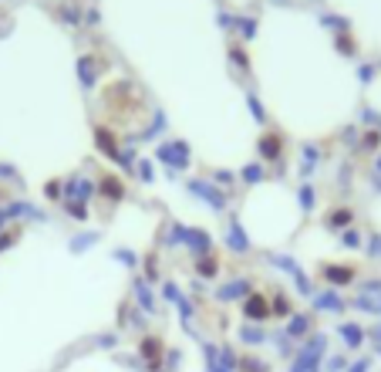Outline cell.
I'll list each match as a JSON object with an SVG mask.
<instances>
[{
	"instance_id": "obj_16",
	"label": "cell",
	"mask_w": 381,
	"mask_h": 372,
	"mask_svg": "<svg viewBox=\"0 0 381 372\" xmlns=\"http://www.w3.org/2000/svg\"><path fill=\"white\" fill-rule=\"evenodd\" d=\"M294 342H304L307 335L314 332V322H310V315H304V312H294L290 318H287V329H284Z\"/></svg>"
},
{
	"instance_id": "obj_14",
	"label": "cell",
	"mask_w": 381,
	"mask_h": 372,
	"mask_svg": "<svg viewBox=\"0 0 381 372\" xmlns=\"http://www.w3.org/2000/svg\"><path fill=\"white\" fill-rule=\"evenodd\" d=\"M132 288H135V298H138V312H145V315H159V305H155V294H152V288H149V281L138 275L132 281Z\"/></svg>"
},
{
	"instance_id": "obj_45",
	"label": "cell",
	"mask_w": 381,
	"mask_h": 372,
	"mask_svg": "<svg viewBox=\"0 0 381 372\" xmlns=\"http://www.w3.org/2000/svg\"><path fill=\"white\" fill-rule=\"evenodd\" d=\"M145 281H159V261H155V254L145 257Z\"/></svg>"
},
{
	"instance_id": "obj_39",
	"label": "cell",
	"mask_w": 381,
	"mask_h": 372,
	"mask_svg": "<svg viewBox=\"0 0 381 372\" xmlns=\"http://www.w3.org/2000/svg\"><path fill=\"white\" fill-rule=\"evenodd\" d=\"M233 27L240 31V38H243V41H250L253 34H257V20H253V18H240L236 24H233Z\"/></svg>"
},
{
	"instance_id": "obj_2",
	"label": "cell",
	"mask_w": 381,
	"mask_h": 372,
	"mask_svg": "<svg viewBox=\"0 0 381 372\" xmlns=\"http://www.w3.org/2000/svg\"><path fill=\"white\" fill-rule=\"evenodd\" d=\"M155 159L172 170V173H182L186 166H189V142H182V139H162L159 146H155Z\"/></svg>"
},
{
	"instance_id": "obj_33",
	"label": "cell",
	"mask_w": 381,
	"mask_h": 372,
	"mask_svg": "<svg viewBox=\"0 0 381 372\" xmlns=\"http://www.w3.org/2000/svg\"><path fill=\"white\" fill-rule=\"evenodd\" d=\"M297 196H301V210L310 214V210H314V203H317V190H314L310 183H304V186L297 190Z\"/></svg>"
},
{
	"instance_id": "obj_25",
	"label": "cell",
	"mask_w": 381,
	"mask_h": 372,
	"mask_svg": "<svg viewBox=\"0 0 381 372\" xmlns=\"http://www.w3.org/2000/svg\"><path fill=\"white\" fill-rule=\"evenodd\" d=\"M192 268H196V275H199V277H206V281H210V277L220 275V257H216V254L199 257V261H192Z\"/></svg>"
},
{
	"instance_id": "obj_24",
	"label": "cell",
	"mask_w": 381,
	"mask_h": 372,
	"mask_svg": "<svg viewBox=\"0 0 381 372\" xmlns=\"http://www.w3.org/2000/svg\"><path fill=\"white\" fill-rule=\"evenodd\" d=\"M351 308H354V312H361V315H378V318H381V301H378V298H371V294L358 291V298L351 301Z\"/></svg>"
},
{
	"instance_id": "obj_53",
	"label": "cell",
	"mask_w": 381,
	"mask_h": 372,
	"mask_svg": "<svg viewBox=\"0 0 381 372\" xmlns=\"http://www.w3.org/2000/svg\"><path fill=\"white\" fill-rule=\"evenodd\" d=\"M364 122H368V125H381V118L375 109H364Z\"/></svg>"
},
{
	"instance_id": "obj_47",
	"label": "cell",
	"mask_w": 381,
	"mask_h": 372,
	"mask_svg": "<svg viewBox=\"0 0 381 372\" xmlns=\"http://www.w3.org/2000/svg\"><path fill=\"white\" fill-rule=\"evenodd\" d=\"M347 366H351V359H344V355H334V359L327 362V369H324V372H344Z\"/></svg>"
},
{
	"instance_id": "obj_50",
	"label": "cell",
	"mask_w": 381,
	"mask_h": 372,
	"mask_svg": "<svg viewBox=\"0 0 381 372\" xmlns=\"http://www.w3.org/2000/svg\"><path fill=\"white\" fill-rule=\"evenodd\" d=\"M210 179L220 186V190H223V186H233V177H229V173H223V170H220V173H213Z\"/></svg>"
},
{
	"instance_id": "obj_44",
	"label": "cell",
	"mask_w": 381,
	"mask_h": 372,
	"mask_svg": "<svg viewBox=\"0 0 381 372\" xmlns=\"http://www.w3.org/2000/svg\"><path fill=\"white\" fill-rule=\"evenodd\" d=\"M44 193H48V200H64V183H61V179H51V183L44 186Z\"/></svg>"
},
{
	"instance_id": "obj_46",
	"label": "cell",
	"mask_w": 381,
	"mask_h": 372,
	"mask_svg": "<svg viewBox=\"0 0 381 372\" xmlns=\"http://www.w3.org/2000/svg\"><path fill=\"white\" fill-rule=\"evenodd\" d=\"M375 75H378V64H361V68H358V78H361V85H371V81H375Z\"/></svg>"
},
{
	"instance_id": "obj_56",
	"label": "cell",
	"mask_w": 381,
	"mask_h": 372,
	"mask_svg": "<svg viewBox=\"0 0 381 372\" xmlns=\"http://www.w3.org/2000/svg\"><path fill=\"white\" fill-rule=\"evenodd\" d=\"M375 173H378V177H381V156H378V163H375Z\"/></svg>"
},
{
	"instance_id": "obj_40",
	"label": "cell",
	"mask_w": 381,
	"mask_h": 372,
	"mask_svg": "<svg viewBox=\"0 0 381 372\" xmlns=\"http://www.w3.org/2000/svg\"><path fill=\"white\" fill-rule=\"evenodd\" d=\"M338 51H341L344 58H354L358 55V44L351 41V34H338Z\"/></svg>"
},
{
	"instance_id": "obj_19",
	"label": "cell",
	"mask_w": 381,
	"mask_h": 372,
	"mask_svg": "<svg viewBox=\"0 0 381 372\" xmlns=\"http://www.w3.org/2000/svg\"><path fill=\"white\" fill-rule=\"evenodd\" d=\"M98 193L105 196V200H112V203H118V200H125V183H122V177H115V173H105V177L98 179Z\"/></svg>"
},
{
	"instance_id": "obj_1",
	"label": "cell",
	"mask_w": 381,
	"mask_h": 372,
	"mask_svg": "<svg viewBox=\"0 0 381 372\" xmlns=\"http://www.w3.org/2000/svg\"><path fill=\"white\" fill-rule=\"evenodd\" d=\"M327 355V335L324 332H310L301 342V349L290 362V372H324L321 369V359Z\"/></svg>"
},
{
	"instance_id": "obj_5",
	"label": "cell",
	"mask_w": 381,
	"mask_h": 372,
	"mask_svg": "<svg viewBox=\"0 0 381 372\" xmlns=\"http://www.w3.org/2000/svg\"><path fill=\"white\" fill-rule=\"evenodd\" d=\"M240 308H243V318L253 322V325H264V322L273 318V312H270V298H264V294H257V291H250L247 298L240 301Z\"/></svg>"
},
{
	"instance_id": "obj_26",
	"label": "cell",
	"mask_w": 381,
	"mask_h": 372,
	"mask_svg": "<svg viewBox=\"0 0 381 372\" xmlns=\"http://www.w3.org/2000/svg\"><path fill=\"white\" fill-rule=\"evenodd\" d=\"M240 179H243L247 186H257V183H264V179H267V170H264V163H247V166L240 170Z\"/></svg>"
},
{
	"instance_id": "obj_27",
	"label": "cell",
	"mask_w": 381,
	"mask_h": 372,
	"mask_svg": "<svg viewBox=\"0 0 381 372\" xmlns=\"http://www.w3.org/2000/svg\"><path fill=\"white\" fill-rule=\"evenodd\" d=\"M98 240H101V234H98V230H88V234H78V237H71V244H68V247H71L75 254H85L88 247H95Z\"/></svg>"
},
{
	"instance_id": "obj_4",
	"label": "cell",
	"mask_w": 381,
	"mask_h": 372,
	"mask_svg": "<svg viewBox=\"0 0 381 372\" xmlns=\"http://www.w3.org/2000/svg\"><path fill=\"white\" fill-rule=\"evenodd\" d=\"M44 220V214H41L38 207L31 203V200H7L3 207H0V230L10 223V220Z\"/></svg>"
},
{
	"instance_id": "obj_10",
	"label": "cell",
	"mask_w": 381,
	"mask_h": 372,
	"mask_svg": "<svg viewBox=\"0 0 381 372\" xmlns=\"http://www.w3.org/2000/svg\"><path fill=\"white\" fill-rule=\"evenodd\" d=\"M321 275L331 288H344V284H354L358 281V268L354 264H324Z\"/></svg>"
},
{
	"instance_id": "obj_29",
	"label": "cell",
	"mask_w": 381,
	"mask_h": 372,
	"mask_svg": "<svg viewBox=\"0 0 381 372\" xmlns=\"http://www.w3.org/2000/svg\"><path fill=\"white\" fill-rule=\"evenodd\" d=\"M267 261L273 264V268H280V271H290V277L304 271V268H297V261H294V257H287V254H267Z\"/></svg>"
},
{
	"instance_id": "obj_12",
	"label": "cell",
	"mask_w": 381,
	"mask_h": 372,
	"mask_svg": "<svg viewBox=\"0 0 381 372\" xmlns=\"http://www.w3.org/2000/svg\"><path fill=\"white\" fill-rule=\"evenodd\" d=\"M95 146L101 156H108L112 163H122V146H118V136L105 125H95Z\"/></svg>"
},
{
	"instance_id": "obj_54",
	"label": "cell",
	"mask_w": 381,
	"mask_h": 372,
	"mask_svg": "<svg viewBox=\"0 0 381 372\" xmlns=\"http://www.w3.org/2000/svg\"><path fill=\"white\" fill-rule=\"evenodd\" d=\"M0 179H17V173H14V166H0Z\"/></svg>"
},
{
	"instance_id": "obj_42",
	"label": "cell",
	"mask_w": 381,
	"mask_h": 372,
	"mask_svg": "<svg viewBox=\"0 0 381 372\" xmlns=\"http://www.w3.org/2000/svg\"><path fill=\"white\" fill-rule=\"evenodd\" d=\"M364 251H368V257H375V261H378V257H381V234L368 237V240H364Z\"/></svg>"
},
{
	"instance_id": "obj_15",
	"label": "cell",
	"mask_w": 381,
	"mask_h": 372,
	"mask_svg": "<svg viewBox=\"0 0 381 372\" xmlns=\"http://www.w3.org/2000/svg\"><path fill=\"white\" fill-rule=\"evenodd\" d=\"M186 247L192 251V261H199V257H210L213 254V237L206 230H196L189 227V234H186Z\"/></svg>"
},
{
	"instance_id": "obj_7",
	"label": "cell",
	"mask_w": 381,
	"mask_h": 372,
	"mask_svg": "<svg viewBox=\"0 0 381 372\" xmlns=\"http://www.w3.org/2000/svg\"><path fill=\"white\" fill-rule=\"evenodd\" d=\"M138 355L145 359V369L159 372L162 359H166V345H162V338H159V335H142V338H138Z\"/></svg>"
},
{
	"instance_id": "obj_48",
	"label": "cell",
	"mask_w": 381,
	"mask_h": 372,
	"mask_svg": "<svg viewBox=\"0 0 381 372\" xmlns=\"http://www.w3.org/2000/svg\"><path fill=\"white\" fill-rule=\"evenodd\" d=\"M344 372H371V359H368V355H361V359H354V362H351Z\"/></svg>"
},
{
	"instance_id": "obj_30",
	"label": "cell",
	"mask_w": 381,
	"mask_h": 372,
	"mask_svg": "<svg viewBox=\"0 0 381 372\" xmlns=\"http://www.w3.org/2000/svg\"><path fill=\"white\" fill-rule=\"evenodd\" d=\"M240 372H270V362L260 355H240Z\"/></svg>"
},
{
	"instance_id": "obj_13",
	"label": "cell",
	"mask_w": 381,
	"mask_h": 372,
	"mask_svg": "<svg viewBox=\"0 0 381 372\" xmlns=\"http://www.w3.org/2000/svg\"><path fill=\"white\" fill-rule=\"evenodd\" d=\"M257 153H260V163H277L284 156V136L280 132H264L260 142H257Z\"/></svg>"
},
{
	"instance_id": "obj_20",
	"label": "cell",
	"mask_w": 381,
	"mask_h": 372,
	"mask_svg": "<svg viewBox=\"0 0 381 372\" xmlns=\"http://www.w3.org/2000/svg\"><path fill=\"white\" fill-rule=\"evenodd\" d=\"M338 335H341L344 349H361L364 342H368V332H364L358 322H344L341 329H338Z\"/></svg>"
},
{
	"instance_id": "obj_8",
	"label": "cell",
	"mask_w": 381,
	"mask_h": 372,
	"mask_svg": "<svg viewBox=\"0 0 381 372\" xmlns=\"http://www.w3.org/2000/svg\"><path fill=\"white\" fill-rule=\"evenodd\" d=\"M162 298L166 301H172L175 308H179V318H182V329L192 335V305H189V298L179 291V284H172V281H166L162 284Z\"/></svg>"
},
{
	"instance_id": "obj_37",
	"label": "cell",
	"mask_w": 381,
	"mask_h": 372,
	"mask_svg": "<svg viewBox=\"0 0 381 372\" xmlns=\"http://www.w3.org/2000/svg\"><path fill=\"white\" fill-rule=\"evenodd\" d=\"M186 234H189V227H182V223H172L169 237H166V247H175V244H186Z\"/></svg>"
},
{
	"instance_id": "obj_28",
	"label": "cell",
	"mask_w": 381,
	"mask_h": 372,
	"mask_svg": "<svg viewBox=\"0 0 381 372\" xmlns=\"http://www.w3.org/2000/svg\"><path fill=\"white\" fill-rule=\"evenodd\" d=\"M270 312H273V318H290V315H294V305H290V298H287V294H273V298H270Z\"/></svg>"
},
{
	"instance_id": "obj_21",
	"label": "cell",
	"mask_w": 381,
	"mask_h": 372,
	"mask_svg": "<svg viewBox=\"0 0 381 372\" xmlns=\"http://www.w3.org/2000/svg\"><path fill=\"white\" fill-rule=\"evenodd\" d=\"M327 230H347V227H354V210L351 207H334V210H327Z\"/></svg>"
},
{
	"instance_id": "obj_3",
	"label": "cell",
	"mask_w": 381,
	"mask_h": 372,
	"mask_svg": "<svg viewBox=\"0 0 381 372\" xmlns=\"http://www.w3.org/2000/svg\"><path fill=\"white\" fill-rule=\"evenodd\" d=\"M186 186H189L192 196H199V200H203L210 210H216V214H223V210L229 207V200H227L229 193H227V190H220L213 179H189Z\"/></svg>"
},
{
	"instance_id": "obj_18",
	"label": "cell",
	"mask_w": 381,
	"mask_h": 372,
	"mask_svg": "<svg viewBox=\"0 0 381 372\" xmlns=\"http://www.w3.org/2000/svg\"><path fill=\"white\" fill-rule=\"evenodd\" d=\"M78 81H81L88 92L98 85V58L95 55H81V58H78Z\"/></svg>"
},
{
	"instance_id": "obj_23",
	"label": "cell",
	"mask_w": 381,
	"mask_h": 372,
	"mask_svg": "<svg viewBox=\"0 0 381 372\" xmlns=\"http://www.w3.org/2000/svg\"><path fill=\"white\" fill-rule=\"evenodd\" d=\"M270 335L260 329V325H253V322H243V329H240V342H247V345H264Z\"/></svg>"
},
{
	"instance_id": "obj_17",
	"label": "cell",
	"mask_w": 381,
	"mask_h": 372,
	"mask_svg": "<svg viewBox=\"0 0 381 372\" xmlns=\"http://www.w3.org/2000/svg\"><path fill=\"white\" fill-rule=\"evenodd\" d=\"M227 247L233 251V254H247L250 251V237H247V230H243V223L233 216L229 220V230H227Z\"/></svg>"
},
{
	"instance_id": "obj_34",
	"label": "cell",
	"mask_w": 381,
	"mask_h": 372,
	"mask_svg": "<svg viewBox=\"0 0 381 372\" xmlns=\"http://www.w3.org/2000/svg\"><path fill=\"white\" fill-rule=\"evenodd\" d=\"M61 203H64V210L75 216V220L88 223V203H78V200H61Z\"/></svg>"
},
{
	"instance_id": "obj_52",
	"label": "cell",
	"mask_w": 381,
	"mask_h": 372,
	"mask_svg": "<svg viewBox=\"0 0 381 372\" xmlns=\"http://www.w3.org/2000/svg\"><path fill=\"white\" fill-rule=\"evenodd\" d=\"M17 230H10V234H7V237H0V254H3V251H7V247H10V244H14V240H17Z\"/></svg>"
},
{
	"instance_id": "obj_51",
	"label": "cell",
	"mask_w": 381,
	"mask_h": 372,
	"mask_svg": "<svg viewBox=\"0 0 381 372\" xmlns=\"http://www.w3.org/2000/svg\"><path fill=\"white\" fill-rule=\"evenodd\" d=\"M98 345H101V349H115V345H118V335H101Z\"/></svg>"
},
{
	"instance_id": "obj_11",
	"label": "cell",
	"mask_w": 381,
	"mask_h": 372,
	"mask_svg": "<svg viewBox=\"0 0 381 372\" xmlns=\"http://www.w3.org/2000/svg\"><path fill=\"white\" fill-rule=\"evenodd\" d=\"M253 291V284H250V277H233V281H227V284H220L216 291H213V298L216 301H243L247 294Z\"/></svg>"
},
{
	"instance_id": "obj_35",
	"label": "cell",
	"mask_w": 381,
	"mask_h": 372,
	"mask_svg": "<svg viewBox=\"0 0 381 372\" xmlns=\"http://www.w3.org/2000/svg\"><path fill=\"white\" fill-rule=\"evenodd\" d=\"M112 257L122 264V268H138V254H135V251H129V247H118V251H112Z\"/></svg>"
},
{
	"instance_id": "obj_43",
	"label": "cell",
	"mask_w": 381,
	"mask_h": 372,
	"mask_svg": "<svg viewBox=\"0 0 381 372\" xmlns=\"http://www.w3.org/2000/svg\"><path fill=\"white\" fill-rule=\"evenodd\" d=\"M57 14H61V20H68V24H78V20H81V14L75 11V4H61Z\"/></svg>"
},
{
	"instance_id": "obj_38",
	"label": "cell",
	"mask_w": 381,
	"mask_h": 372,
	"mask_svg": "<svg viewBox=\"0 0 381 372\" xmlns=\"http://www.w3.org/2000/svg\"><path fill=\"white\" fill-rule=\"evenodd\" d=\"M229 61L236 64V71H250V55L243 48H229Z\"/></svg>"
},
{
	"instance_id": "obj_22",
	"label": "cell",
	"mask_w": 381,
	"mask_h": 372,
	"mask_svg": "<svg viewBox=\"0 0 381 372\" xmlns=\"http://www.w3.org/2000/svg\"><path fill=\"white\" fill-rule=\"evenodd\" d=\"M301 177H314L317 173V163H321V146H314V142H304L301 146Z\"/></svg>"
},
{
	"instance_id": "obj_6",
	"label": "cell",
	"mask_w": 381,
	"mask_h": 372,
	"mask_svg": "<svg viewBox=\"0 0 381 372\" xmlns=\"http://www.w3.org/2000/svg\"><path fill=\"white\" fill-rule=\"evenodd\" d=\"M98 193V183L85 177V173H71L64 179V200H78V203H88Z\"/></svg>"
},
{
	"instance_id": "obj_36",
	"label": "cell",
	"mask_w": 381,
	"mask_h": 372,
	"mask_svg": "<svg viewBox=\"0 0 381 372\" xmlns=\"http://www.w3.org/2000/svg\"><path fill=\"white\" fill-rule=\"evenodd\" d=\"M135 173H138V179H142V183H155L152 159H138V163H135Z\"/></svg>"
},
{
	"instance_id": "obj_55",
	"label": "cell",
	"mask_w": 381,
	"mask_h": 372,
	"mask_svg": "<svg viewBox=\"0 0 381 372\" xmlns=\"http://www.w3.org/2000/svg\"><path fill=\"white\" fill-rule=\"evenodd\" d=\"M7 203V186H0V207Z\"/></svg>"
},
{
	"instance_id": "obj_49",
	"label": "cell",
	"mask_w": 381,
	"mask_h": 372,
	"mask_svg": "<svg viewBox=\"0 0 381 372\" xmlns=\"http://www.w3.org/2000/svg\"><path fill=\"white\" fill-rule=\"evenodd\" d=\"M361 294H371V298H378V301H381V281H364Z\"/></svg>"
},
{
	"instance_id": "obj_9",
	"label": "cell",
	"mask_w": 381,
	"mask_h": 372,
	"mask_svg": "<svg viewBox=\"0 0 381 372\" xmlns=\"http://www.w3.org/2000/svg\"><path fill=\"white\" fill-rule=\"evenodd\" d=\"M314 312L317 315H341L344 308H347V301H344L341 294H338V288H324V291H314Z\"/></svg>"
},
{
	"instance_id": "obj_41",
	"label": "cell",
	"mask_w": 381,
	"mask_h": 372,
	"mask_svg": "<svg viewBox=\"0 0 381 372\" xmlns=\"http://www.w3.org/2000/svg\"><path fill=\"white\" fill-rule=\"evenodd\" d=\"M361 149H368V153L381 149V129H371V132H364V136H361Z\"/></svg>"
},
{
	"instance_id": "obj_31",
	"label": "cell",
	"mask_w": 381,
	"mask_h": 372,
	"mask_svg": "<svg viewBox=\"0 0 381 372\" xmlns=\"http://www.w3.org/2000/svg\"><path fill=\"white\" fill-rule=\"evenodd\" d=\"M341 244L347 247V251H361L364 247V237L358 227H347V230H341Z\"/></svg>"
},
{
	"instance_id": "obj_32",
	"label": "cell",
	"mask_w": 381,
	"mask_h": 372,
	"mask_svg": "<svg viewBox=\"0 0 381 372\" xmlns=\"http://www.w3.org/2000/svg\"><path fill=\"white\" fill-rule=\"evenodd\" d=\"M247 105H250V116H253V122H267V109H264V102L257 98V92H247Z\"/></svg>"
}]
</instances>
